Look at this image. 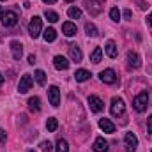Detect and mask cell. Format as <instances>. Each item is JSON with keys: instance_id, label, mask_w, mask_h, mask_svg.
Returning <instances> with one entry per match:
<instances>
[{"instance_id": "cell-1", "label": "cell", "mask_w": 152, "mask_h": 152, "mask_svg": "<svg viewBox=\"0 0 152 152\" xmlns=\"http://www.w3.org/2000/svg\"><path fill=\"white\" fill-rule=\"evenodd\" d=\"M41 30H42V20L39 16L30 18V23H28V34L32 39H37L41 36Z\"/></svg>"}, {"instance_id": "cell-2", "label": "cell", "mask_w": 152, "mask_h": 152, "mask_svg": "<svg viewBox=\"0 0 152 152\" xmlns=\"http://www.w3.org/2000/svg\"><path fill=\"white\" fill-rule=\"evenodd\" d=\"M110 112H112L113 117H120V115H124V112H126V104H124V99H122V97H113V99H112Z\"/></svg>"}, {"instance_id": "cell-3", "label": "cell", "mask_w": 152, "mask_h": 152, "mask_svg": "<svg viewBox=\"0 0 152 152\" xmlns=\"http://www.w3.org/2000/svg\"><path fill=\"white\" fill-rule=\"evenodd\" d=\"M147 103H149V94H147V92H142V94H138V96L134 97L133 106H134L136 112H145V110H147Z\"/></svg>"}, {"instance_id": "cell-4", "label": "cell", "mask_w": 152, "mask_h": 152, "mask_svg": "<svg viewBox=\"0 0 152 152\" xmlns=\"http://www.w3.org/2000/svg\"><path fill=\"white\" fill-rule=\"evenodd\" d=\"M18 23V14L14 11H5L2 12V25L4 27H14Z\"/></svg>"}, {"instance_id": "cell-5", "label": "cell", "mask_w": 152, "mask_h": 152, "mask_svg": "<svg viewBox=\"0 0 152 152\" xmlns=\"http://www.w3.org/2000/svg\"><path fill=\"white\" fill-rule=\"evenodd\" d=\"M124 142H126V151L127 152H134L138 149V138L134 133H126Z\"/></svg>"}, {"instance_id": "cell-6", "label": "cell", "mask_w": 152, "mask_h": 152, "mask_svg": "<svg viewBox=\"0 0 152 152\" xmlns=\"http://www.w3.org/2000/svg\"><path fill=\"white\" fill-rule=\"evenodd\" d=\"M32 83H34V80H32V76L30 75H23L21 76V80H20V83H18V90H20V94H27V92L30 90Z\"/></svg>"}, {"instance_id": "cell-7", "label": "cell", "mask_w": 152, "mask_h": 152, "mask_svg": "<svg viewBox=\"0 0 152 152\" xmlns=\"http://www.w3.org/2000/svg\"><path fill=\"white\" fill-rule=\"evenodd\" d=\"M142 66V58L136 51H129L127 53V67L129 69H138Z\"/></svg>"}, {"instance_id": "cell-8", "label": "cell", "mask_w": 152, "mask_h": 152, "mask_svg": "<svg viewBox=\"0 0 152 152\" xmlns=\"http://www.w3.org/2000/svg\"><path fill=\"white\" fill-rule=\"evenodd\" d=\"M88 106H90V112H94V113H99V112H103V108H104V103L97 97V96H90L88 97Z\"/></svg>"}, {"instance_id": "cell-9", "label": "cell", "mask_w": 152, "mask_h": 152, "mask_svg": "<svg viewBox=\"0 0 152 152\" xmlns=\"http://www.w3.org/2000/svg\"><path fill=\"white\" fill-rule=\"evenodd\" d=\"M48 97H50L51 106H58L60 104V90H58V87H50L48 88Z\"/></svg>"}, {"instance_id": "cell-10", "label": "cell", "mask_w": 152, "mask_h": 152, "mask_svg": "<svg viewBox=\"0 0 152 152\" xmlns=\"http://www.w3.org/2000/svg\"><path fill=\"white\" fill-rule=\"evenodd\" d=\"M99 78H101L103 83H108V85H112V83L117 81V75H115L113 69H104V71H101V73H99Z\"/></svg>"}, {"instance_id": "cell-11", "label": "cell", "mask_w": 152, "mask_h": 152, "mask_svg": "<svg viewBox=\"0 0 152 152\" xmlns=\"http://www.w3.org/2000/svg\"><path fill=\"white\" fill-rule=\"evenodd\" d=\"M53 66H55V69H58V71H66V69H69V60H67L66 57H62V55H57V57L53 58Z\"/></svg>"}, {"instance_id": "cell-12", "label": "cell", "mask_w": 152, "mask_h": 152, "mask_svg": "<svg viewBox=\"0 0 152 152\" xmlns=\"http://www.w3.org/2000/svg\"><path fill=\"white\" fill-rule=\"evenodd\" d=\"M11 51H12V58L14 60H20L23 57V46L18 42V41H12L11 42Z\"/></svg>"}, {"instance_id": "cell-13", "label": "cell", "mask_w": 152, "mask_h": 152, "mask_svg": "<svg viewBox=\"0 0 152 152\" xmlns=\"http://www.w3.org/2000/svg\"><path fill=\"white\" fill-rule=\"evenodd\" d=\"M92 149H94V152H108V142L104 138H96Z\"/></svg>"}, {"instance_id": "cell-14", "label": "cell", "mask_w": 152, "mask_h": 152, "mask_svg": "<svg viewBox=\"0 0 152 152\" xmlns=\"http://www.w3.org/2000/svg\"><path fill=\"white\" fill-rule=\"evenodd\" d=\"M99 127H101V131H104V133H110V134L115 133V126L110 118H101V120H99Z\"/></svg>"}, {"instance_id": "cell-15", "label": "cell", "mask_w": 152, "mask_h": 152, "mask_svg": "<svg viewBox=\"0 0 152 152\" xmlns=\"http://www.w3.org/2000/svg\"><path fill=\"white\" fill-rule=\"evenodd\" d=\"M62 32H64V36H67V37H73V36H76L78 28H76L75 23H71V21H66V23L62 25Z\"/></svg>"}, {"instance_id": "cell-16", "label": "cell", "mask_w": 152, "mask_h": 152, "mask_svg": "<svg viewBox=\"0 0 152 152\" xmlns=\"http://www.w3.org/2000/svg\"><path fill=\"white\" fill-rule=\"evenodd\" d=\"M104 51H106V55H108L110 58H115V57L118 55L117 44H115L113 41H108V42H106V46H104Z\"/></svg>"}, {"instance_id": "cell-17", "label": "cell", "mask_w": 152, "mask_h": 152, "mask_svg": "<svg viewBox=\"0 0 152 152\" xmlns=\"http://www.w3.org/2000/svg\"><path fill=\"white\" fill-rule=\"evenodd\" d=\"M69 57H71V60H75V62H80L81 60V50L76 46V44H71L69 46Z\"/></svg>"}, {"instance_id": "cell-18", "label": "cell", "mask_w": 152, "mask_h": 152, "mask_svg": "<svg viewBox=\"0 0 152 152\" xmlns=\"http://www.w3.org/2000/svg\"><path fill=\"white\" fill-rule=\"evenodd\" d=\"M101 58H103V50H101L99 46H96L94 51L90 53V62H92V64H99Z\"/></svg>"}, {"instance_id": "cell-19", "label": "cell", "mask_w": 152, "mask_h": 152, "mask_svg": "<svg viewBox=\"0 0 152 152\" xmlns=\"http://www.w3.org/2000/svg\"><path fill=\"white\" fill-rule=\"evenodd\" d=\"M88 78H90V73H88L87 69H78V71L75 73V80L80 81V83H81V81H87Z\"/></svg>"}, {"instance_id": "cell-20", "label": "cell", "mask_w": 152, "mask_h": 152, "mask_svg": "<svg viewBox=\"0 0 152 152\" xmlns=\"http://www.w3.org/2000/svg\"><path fill=\"white\" fill-rule=\"evenodd\" d=\"M28 108H30V112H36V113L41 110V99H39L37 96L28 99Z\"/></svg>"}, {"instance_id": "cell-21", "label": "cell", "mask_w": 152, "mask_h": 152, "mask_svg": "<svg viewBox=\"0 0 152 152\" xmlns=\"http://www.w3.org/2000/svg\"><path fill=\"white\" fill-rule=\"evenodd\" d=\"M42 37H44L46 42H53V41L57 39V30H55V28H46L44 34H42Z\"/></svg>"}, {"instance_id": "cell-22", "label": "cell", "mask_w": 152, "mask_h": 152, "mask_svg": "<svg viewBox=\"0 0 152 152\" xmlns=\"http://www.w3.org/2000/svg\"><path fill=\"white\" fill-rule=\"evenodd\" d=\"M44 18H46L50 23H57V21H58V14H57L55 11H48V9H46V11H44Z\"/></svg>"}, {"instance_id": "cell-23", "label": "cell", "mask_w": 152, "mask_h": 152, "mask_svg": "<svg viewBox=\"0 0 152 152\" xmlns=\"http://www.w3.org/2000/svg\"><path fill=\"white\" fill-rule=\"evenodd\" d=\"M85 32H87V36H90V37L99 36V32H97V28H96L94 23H87V25H85Z\"/></svg>"}, {"instance_id": "cell-24", "label": "cell", "mask_w": 152, "mask_h": 152, "mask_svg": "<svg viewBox=\"0 0 152 152\" xmlns=\"http://www.w3.org/2000/svg\"><path fill=\"white\" fill-rule=\"evenodd\" d=\"M57 127H58V120H57V118H53V117H51V118H48V120H46V129H48L50 133L57 131Z\"/></svg>"}, {"instance_id": "cell-25", "label": "cell", "mask_w": 152, "mask_h": 152, "mask_svg": "<svg viewBox=\"0 0 152 152\" xmlns=\"http://www.w3.org/2000/svg\"><path fill=\"white\" fill-rule=\"evenodd\" d=\"M34 76H36V81H37L41 87H42V85H46V73H44V71L37 69V71L34 73Z\"/></svg>"}, {"instance_id": "cell-26", "label": "cell", "mask_w": 152, "mask_h": 152, "mask_svg": "<svg viewBox=\"0 0 152 152\" xmlns=\"http://www.w3.org/2000/svg\"><path fill=\"white\" fill-rule=\"evenodd\" d=\"M67 14H69V18L78 20V18H81V9H78V7H69V9H67Z\"/></svg>"}, {"instance_id": "cell-27", "label": "cell", "mask_w": 152, "mask_h": 152, "mask_svg": "<svg viewBox=\"0 0 152 152\" xmlns=\"http://www.w3.org/2000/svg\"><path fill=\"white\" fill-rule=\"evenodd\" d=\"M57 152H69V145H67V142L64 138H60L57 142Z\"/></svg>"}, {"instance_id": "cell-28", "label": "cell", "mask_w": 152, "mask_h": 152, "mask_svg": "<svg viewBox=\"0 0 152 152\" xmlns=\"http://www.w3.org/2000/svg\"><path fill=\"white\" fill-rule=\"evenodd\" d=\"M110 18H112L113 21H118V20H120V11H118L117 7H112V11H110Z\"/></svg>"}, {"instance_id": "cell-29", "label": "cell", "mask_w": 152, "mask_h": 152, "mask_svg": "<svg viewBox=\"0 0 152 152\" xmlns=\"http://www.w3.org/2000/svg\"><path fill=\"white\" fill-rule=\"evenodd\" d=\"M39 147H41V151L42 152H50L51 149H53V147H51V142H41Z\"/></svg>"}, {"instance_id": "cell-30", "label": "cell", "mask_w": 152, "mask_h": 152, "mask_svg": "<svg viewBox=\"0 0 152 152\" xmlns=\"http://www.w3.org/2000/svg\"><path fill=\"white\" fill-rule=\"evenodd\" d=\"M147 131H149V133L152 134V115L149 117V118H147Z\"/></svg>"}, {"instance_id": "cell-31", "label": "cell", "mask_w": 152, "mask_h": 152, "mask_svg": "<svg viewBox=\"0 0 152 152\" xmlns=\"http://www.w3.org/2000/svg\"><path fill=\"white\" fill-rule=\"evenodd\" d=\"M131 16H133L131 9H126V11H124V18H126V20H131Z\"/></svg>"}, {"instance_id": "cell-32", "label": "cell", "mask_w": 152, "mask_h": 152, "mask_svg": "<svg viewBox=\"0 0 152 152\" xmlns=\"http://www.w3.org/2000/svg\"><path fill=\"white\" fill-rule=\"evenodd\" d=\"M5 138H7V134H5V131L0 127V142H5Z\"/></svg>"}, {"instance_id": "cell-33", "label": "cell", "mask_w": 152, "mask_h": 152, "mask_svg": "<svg viewBox=\"0 0 152 152\" xmlns=\"http://www.w3.org/2000/svg\"><path fill=\"white\" fill-rule=\"evenodd\" d=\"M28 64H32V66L36 64V57L34 55H28Z\"/></svg>"}, {"instance_id": "cell-34", "label": "cell", "mask_w": 152, "mask_h": 152, "mask_svg": "<svg viewBox=\"0 0 152 152\" xmlns=\"http://www.w3.org/2000/svg\"><path fill=\"white\" fill-rule=\"evenodd\" d=\"M138 4H140V9H147V5H145V2H142V0H138Z\"/></svg>"}, {"instance_id": "cell-35", "label": "cell", "mask_w": 152, "mask_h": 152, "mask_svg": "<svg viewBox=\"0 0 152 152\" xmlns=\"http://www.w3.org/2000/svg\"><path fill=\"white\" fill-rule=\"evenodd\" d=\"M42 2H44V4H55L57 0H42Z\"/></svg>"}, {"instance_id": "cell-36", "label": "cell", "mask_w": 152, "mask_h": 152, "mask_svg": "<svg viewBox=\"0 0 152 152\" xmlns=\"http://www.w3.org/2000/svg\"><path fill=\"white\" fill-rule=\"evenodd\" d=\"M147 20H149V25L152 27V14H149V18H147Z\"/></svg>"}, {"instance_id": "cell-37", "label": "cell", "mask_w": 152, "mask_h": 152, "mask_svg": "<svg viewBox=\"0 0 152 152\" xmlns=\"http://www.w3.org/2000/svg\"><path fill=\"white\" fill-rule=\"evenodd\" d=\"M4 83V76H2V73H0V85Z\"/></svg>"}, {"instance_id": "cell-38", "label": "cell", "mask_w": 152, "mask_h": 152, "mask_svg": "<svg viewBox=\"0 0 152 152\" xmlns=\"http://www.w3.org/2000/svg\"><path fill=\"white\" fill-rule=\"evenodd\" d=\"M0 16H2V7H0Z\"/></svg>"}, {"instance_id": "cell-39", "label": "cell", "mask_w": 152, "mask_h": 152, "mask_svg": "<svg viewBox=\"0 0 152 152\" xmlns=\"http://www.w3.org/2000/svg\"><path fill=\"white\" fill-rule=\"evenodd\" d=\"M66 2H75V0H66Z\"/></svg>"}, {"instance_id": "cell-40", "label": "cell", "mask_w": 152, "mask_h": 152, "mask_svg": "<svg viewBox=\"0 0 152 152\" xmlns=\"http://www.w3.org/2000/svg\"><path fill=\"white\" fill-rule=\"evenodd\" d=\"M28 152H34V151H28Z\"/></svg>"}, {"instance_id": "cell-41", "label": "cell", "mask_w": 152, "mask_h": 152, "mask_svg": "<svg viewBox=\"0 0 152 152\" xmlns=\"http://www.w3.org/2000/svg\"><path fill=\"white\" fill-rule=\"evenodd\" d=\"M2 2H4V0H2Z\"/></svg>"}]
</instances>
